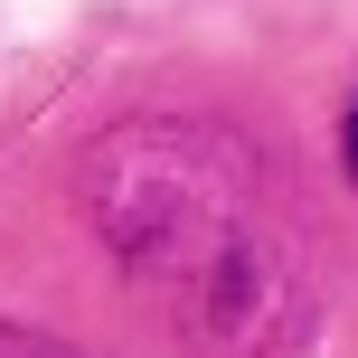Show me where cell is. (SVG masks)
<instances>
[{"label":"cell","mask_w":358,"mask_h":358,"mask_svg":"<svg viewBox=\"0 0 358 358\" xmlns=\"http://www.w3.org/2000/svg\"><path fill=\"white\" fill-rule=\"evenodd\" d=\"M85 217L123 292L179 358H264L302 321V236L255 142L198 113H142L85 151Z\"/></svg>","instance_id":"1"},{"label":"cell","mask_w":358,"mask_h":358,"mask_svg":"<svg viewBox=\"0 0 358 358\" xmlns=\"http://www.w3.org/2000/svg\"><path fill=\"white\" fill-rule=\"evenodd\" d=\"M0 358H76V349H57V340H38V330H0Z\"/></svg>","instance_id":"2"},{"label":"cell","mask_w":358,"mask_h":358,"mask_svg":"<svg viewBox=\"0 0 358 358\" xmlns=\"http://www.w3.org/2000/svg\"><path fill=\"white\" fill-rule=\"evenodd\" d=\"M340 151H349V179H358V104H349V132H340Z\"/></svg>","instance_id":"3"}]
</instances>
